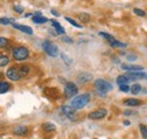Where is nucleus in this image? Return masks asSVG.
<instances>
[{
  "instance_id": "obj_10",
  "label": "nucleus",
  "mask_w": 147,
  "mask_h": 139,
  "mask_svg": "<svg viewBox=\"0 0 147 139\" xmlns=\"http://www.w3.org/2000/svg\"><path fill=\"white\" fill-rule=\"evenodd\" d=\"M61 111H62V113H63L66 117H68V118H70V119H73V118H74V114H75V109H74L73 106H69V105H63V106H61Z\"/></svg>"
},
{
  "instance_id": "obj_12",
  "label": "nucleus",
  "mask_w": 147,
  "mask_h": 139,
  "mask_svg": "<svg viewBox=\"0 0 147 139\" xmlns=\"http://www.w3.org/2000/svg\"><path fill=\"white\" fill-rule=\"evenodd\" d=\"M50 23H51V25L55 27V30L57 31V33H58V34H65V32H66V31H65V28H63V27H62V26H61V25H60L55 19H51V20H50Z\"/></svg>"
},
{
  "instance_id": "obj_8",
  "label": "nucleus",
  "mask_w": 147,
  "mask_h": 139,
  "mask_svg": "<svg viewBox=\"0 0 147 139\" xmlns=\"http://www.w3.org/2000/svg\"><path fill=\"white\" fill-rule=\"evenodd\" d=\"M6 76L10 80H13V82H16V80H18L19 78H20V75H19L17 68H9V69L7 70V72H6Z\"/></svg>"
},
{
  "instance_id": "obj_26",
  "label": "nucleus",
  "mask_w": 147,
  "mask_h": 139,
  "mask_svg": "<svg viewBox=\"0 0 147 139\" xmlns=\"http://www.w3.org/2000/svg\"><path fill=\"white\" fill-rule=\"evenodd\" d=\"M65 19H66L67 22H69V23H70V24H71L73 26H75V27H78V28H82V27H83V26H82V25H80L79 23H77V22H75V20H74L73 18L66 17V18H65Z\"/></svg>"
},
{
  "instance_id": "obj_3",
  "label": "nucleus",
  "mask_w": 147,
  "mask_h": 139,
  "mask_svg": "<svg viewBox=\"0 0 147 139\" xmlns=\"http://www.w3.org/2000/svg\"><path fill=\"white\" fill-rule=\"evenodd\" d=\"M42 49L45 51V53L48 54V55H50V57H57L58 55V48H57V45L53 44L51 41H48V40H45L43 43H42Z\"/></svg>"
},
{
  "instance_id": "obj_34",
  "label": "nucleus",
  "mask_w": 147,
  "mask_h": 139,
  "mask_svg": "<svg viewBox=\"0 0 147 139\" xmlns=\"http://www.w3.org/2000/svg\"><path fill=\"white\" fill-rule=\"evenodd\" d=\"M79 17L82 18V19H84L85 22H87V20H88V15H86V14H82Z\"/></svg>"
},
{
  "instance_id": "obj_21",
  "label": "nucleus",
  "mask_w": 147,
  "mask_h": 139,
  "mask_svg": "<svg viewBox=\"0 0 147 139\" xmlns=\"http://www.w3.org/2000/svg\"><path fill=\"white\" fill-rule=\"evenodd\" d=\"M98 35H100V36H102V37H104L105 40H108V41H109V43L117 41V40H115V38H114L112 35L108 34V33H104V32H100V33H98Z\"/></svg>"
},
{
  "instance_id": "obj_22",
  "label": "nucleus",
  "mask_w": 147,
  "mask_h": 139,
  "mask_svg": "<svg viewBox=\"0 0 147 139\" xmlns=\"http://www.w3.org/2000/svg\"><path fill=\"white\" fill-rule=\"evenodd\" d=\"M8 89H9V84L8 83H6V82H1L0 83V93L1 94H5Z\"/></svg>"
},
{
  "instance_id": "obj_33",
  "label": "nucleus",
  "mask_w": 147,
  "mask_h": 139,
  "mask_svg": "<svg viewBox=\"0 0 147 139\" xmlns=\"http://www.w3.org/2000/svg\"><path fill=\"white\" fill-rule=\"evenodd\" d=\"M62 41L66 42V43H73V40L70 37H67V36H63L62 37Z\"/></svg>"
},
{
  "instance_id": "obj_13",
  "label": "nucleus",
  "mask_w": 147,
  "mask_h": 139,
  "mask_svg": "<svg viewBox=\"0 0 147 139\" xmlns=\"http://www.w3.org/2000/svg\"><path fill=\"white\" fill-rule=\"evenodd\" d=\"M123 104L127 105V106H138V105L142 104V101L137 100V99H126L123 101Z\"/></svg>"
},
{
  "instance_id": "obj_28",
  "label": "nucleus",
  "mask_w": 147,
  "mask_h": 139,
  "mask_svg": "<svg viewBox=\"0 0 147 139\" xmlns=\"http://www.w3.org/2000/svg\"><path fill=\"white\" fill-rule=\"evenodd\" d=\"M60 57L62 58V60L66 62V65H67V66H69V65L71 63V60H70V59H68V57H67L65 53H60Z\"/></svg>"
},
{
  "instance_id": "obj_1",
  "label": "nucleus",
  "mask_w": 147,
  "mask_h": 139,
  "mask_svg": "<svg viewBox=\"0 0 147 139\" xmlns=\"http://www.w3.org/2000/svg\"><path fill=\"white\" fill-rule=\"evenodd\" d=\"M90 100H91V95L88 93L82 94V95H77V96L74 97L73 101H71V106L75 110H80V109H83V107H85L87 105Z\"/></svg>"
},
{
  "instance_id": "obj_31",
  "label": "nucleus",
  "mask_w": 147,
  "mask_h": 139,
  "mask_svg": "<svg viewBox=\"0 0 147 139\" xmlns=\"http://www.w3.org/2000/svg\"><path fill=\"white\" fill-rule=\"evenodd\" d=\"M7 43H8V40H7V38H5V37H0V47H1V48L6 47Z\"/></svg>"
},
{
  "instance_id": "obj_11",
  "label": "nucleus",
  "mask_w": 147,
  "mask_h": 139,
  "mask_svg": "<svg viewBox=\"0 0 147 139\" xmlns=\"http://www.w3.org/2000/svg\"><path fill=\"white\" fill-rule=\"evenodd\" d=\"M91 79H92V75L91 74H87V72H83V74H80L78 76V82L80 84H85V83L90 82Z\"/></svg>"
},
{
  "instance_id": "obj_23",
  "label": "nucleus",
  "mask_w": 147,
  "mask_h": 139,
  "mask_svg": "<svg viewBox=\"0 0 147 139\" xmlns=\"http://www.w3.org/2000/svg\"><path fill=\"white\" fill-rule=\"evenodd\" d=\"M140 90H142V86L139 84H135V85H132L131 88H130V92L132 94H139Z\"/></svg>"
},
{
  "instance_id": "obj_9",
  "label": "nucleus",
  "mask_w": 147,
  "mask_h": 139,
  "mask_svg": "<svg viewBox=\"0 0 147 139\" xmlns=\"http://www.w3.org/2000/svg\"><path fill=\"white\" fill-rule=\"evenodd\" d=\"M13 27L14 28H17L19 30L20 32H24V33H26V34L28 35H32L33 34V30L30 27V26H27V25H20V24H13Z\"/></svg>"
},
{
  "instance_id": "obj_35",
  "label": "nucleus",
  "mask_w": 147,
  "mask_h": 139,
  "mask_svg": "<svg viewBox=\"0 0 147 139\" xmlns=\"http://www.w3.org/2000/svg\"><path fill=\"white\" fill-rule=\"evenodd\" d=\"M123 114H125V115H130V114H132V113H131V111L126 110V111H123Z\"/></svg>"
},
{
  "instance_id": "obj_15",
  "label": "nucleus",
  "mask_w": 147,
  "mask_h": 139,
  "mask_svg": "<svg viewBox=\"0 0 147 139\" xmlns=\"http://www.w3.org/2000/svg\"><path fill=\"white\" fill-rule=\"evenodd\" d=\"M121 68L123 70H128V71H140L143 70V67L140 66H128V65H121Z\"/></svg>"
},
{
  "instance_id": "obj_6",
  "label": "nucleus",
  "mask_w": 147,
  "mask_h": 139,
  "mask_svg": "<svg viewBox=\"0 0 147 139\" xmlns=\"http://www.w3.org/2000/svg\"><path fill=\"white\" fill-rule=\"evenodd\" d=\"M107 114H108V111L105 109H98V110H95V111L91 112L88 114V118L91 120H101V119L105 118Z\"/></svg>"
},
{
  "instance_id": "obj_37",
  "label": "nucleus",
  "mask_w": 147,
  "mask_h": 139,
  "mask_svg": "<svg viewBox=\"0 0 147 139\" xmlns=\"http://www.w3.org/2000/svg\"><path fill=\"white\" fill-rule=\"evenodd\" d=\"M125 124H126V126H129V124H130V122H129L128 120H126V121H125Z\"/></svg>"
},
{
  "instance_id": "obj_24",
  "label": "nucleus",
  "mask_w": 147,
  "mask_h": 139,
  "mask_svg": "<svg viewBox=\"0 0 147 139\" xmlns=\"http://www.w3.org/2000/svg\"><path fill=\"white\" fill-rule=\"evenodd\" d=\"M110 45L112 48H126L127 44L126 43H122V42H119V41H114V42H111Z\"/></svg>"
},
{
  "instance_id": "obj_30",
  "label": "nucleus",
  "mask_w": 147,
  "mask_h": 139,
  "mask_svg": "<svg viewBox=\"0 0 147 139\" xmlns=\"http://www.w3.org/2000/svg\"><path fill=\"white\" fill-rule=\"evenodd\" d=\"M14 10H15L16 13H18V14H22V13L24 11V8H23L22 6H19V5H15V6H14Z\"/></svg>"
},
{
  "instance_id": "obj_29",
  "label": "nucleus",
  "mask_w": 147,
  "mask_h": 139,
  "mask_svg": "<svg viewBox=\"0 0 147 139\" xmlns=\"http://www.w3.org/2000/svg\"><path fill=\"white\" fill-rule=\"evenodd\" d=\"M0 22H1V24L2 25H9V24H11V22H14L13 19H10V18H5L2 17L0 19Z\"/></svg>"
},
{
  "instance_id": "obj_2",
  "label": "nucleus",
  "mask_w": 147,
  "mask_h": 139,
  "mask_svg": "<svg viewBox=\"0 0 147 139\" xmlns=\"http://www.w3.org/2000/svg\"><path fill=\"white\" fill-rule=\"evenodd\" d=\"M94 85H95L96 90H97L101 95L107 94L108 92H110L111 89H112V85H111L109 82L104 80V79H96L95 83H94Z\"/></svg>"
},
{
  "instance_id": "obj_16",
  "label": "nucleus",
  "mask_w": 147,
  "mask_h": 139,
  "mask_svg": "<svg viewBox=\"0 0 147 139\" xmlns=\"http://www.w3.org/2000/svg\"><path fill=\"white\" fill-rule=\"evenodd\" d=\"M128 82H129V79L126 77V75H120V76L117 77V84H118L119 86H121V85H127Z\"/></svg>"
},
{
  "instance_id": "obj_36",
  "label": "nucleus",
  "mask_w": 147,
  "mask_h": 139,
  "mask_svg": "<svg viewBox=\"0 0 147 139\" xmlns=\"http://www.w3.org/2000/svg\"><path fill=\"white\" fill-rule=\"evenodd\" d=\"M51 13H52V14H53V15H55V16H57V17H58V16H60V15H59V14H58V13H57V11H55V9H51Z\"/></svg>"
},
{
  "instance_id": "obj_27",
  "label": "nucleus",
  "mask_w": 147,
  "mask_h": 139,
  "mask_svg": "<svg viewBox=\"0 0 147 139\" xmlns=\"http://www.w3.org/2000/svg\"><path fill=\"white\" fill-rule=\"evenodd\" d=\"M134 13H135L137 16H142V17H144V16L146 15L145 11L142 10V9H139V8H135V9H134Z\"/></svg>"
},
{
  "instance_id": "obj_19",
  "label": "nucleus",
  "mask_w": 147,
  "mask_h": 139,
  "mask_svg": "<svg viewBox=\"0 0 147 139\" xmlns=\"http://www.w3.org/2000/svg\"><path fill=\"white\" fill-rule=\"evenodd\" d=\"M32 20L35 23V24H44L48 22V18L42 17V16H33L32 17Z\"/></svg>"
},
{
  "instance_id": "obj_7",
  "label": "nucleus",
  "mask_w": 147,
  "mask_h": 139,
  "mask_svg": "<svg viewBox=\"0 0 147 139\" xmlns=\"http://www.w3.org/2000/svg\"><path fill=\"white\" fill-rule=\"evenodd\" d=\"M126 77L129 80H136V79H146L147 80V74L145 72H137V71H128L126 74Z\"/></svg>"
},
{
  "instance_id": "obj_14",
  "label": "nucleus",
  "mask_w": 147,
  "mask_h": 139,
  "mask_svg": "<svg viewBox=\"0 0 147 139\" xmlns=\"http://www.w3.org/2000/svg\"><path fill=\"white\" fill-rule=\"evenodd\" d=\"M14 134L17 136H24L27 134V128L24 126H17L14 128Z\"/></svg>"
},
{
  "instance_id": "obj_25",
  "label": "nucleus",
  "mask_w": 147,
  "mask_h": 139,
  "mask_svg": "<svg viewBox=\"0 0 147 139\" xmlns=\"http://www.w3.org/2000/svg\"><path fill=\"white\" fill-rule=\"evenodd\" d=\"M139 129H140V134H142L143 138L147 139V126H145V124H140V126H139Z\"/></svg>"
},
{
  "instance_id": "obj_4",
  "label": "nucleus",
  "mask_w": 147,
  "mask_h": 139,
  "mask_svg": "<svg viewBox=\"0 0 147 139\" xmlns=\"http://www.w3.org/2000/svg\"><path fill=\"white\" fill-rule=\"evenodd\" d=\"M28 57V50L25 47H18L13 50V58L17 61H23L27 59Z\"/></svg>"
},
{
  "instance_id": "obj_32",
  "label": "nucleus",
  "mask_w": 147,
  "mask_h": 139,
  "mask_svg": "<svg viewBox=\"0 0 147 139\" xmlns=\"http://www.w3.org/2000/svg\"><path fill=\"white\" fill-rule=\"evenodd\" d=\"M120 87V90L121 92H129L130 90V88H129L128 85H121V86H119Z\"/></svg>"
},
{
  "instance_id": "obj_20",
  "label": "nucleus",
  "mask_w": 147,
  "mask_h": 139,
  "mask_svg": "<svg viewBox=\"0 0 147 139\" xmlns=\"http://www.w3.org/2000/svg\"><path fill=\"white\" fill-rule=\"evenodd\" d=\"M8 63H9V58L7 55H5V54H1V57H0V66L1 67H6Z\"/></svg>"
},
{
  "instance_id": "obj_17",
  "label": "nucleus",
  "mask_w": 147,
  "mask_h": 139,
  "mask_svg": "<svg viewBox=\"0 0 147 139\" xmlns=\"http://www.w3.org/2000/svg\"><path fill=\"white\" fill-rule=\"evenodd\" d=\"M42 128H43V130L47 131V132H51V131H55V126L53 123H51V122L44 123V124L42 126Z\"/></svg>"
},
{
  "instance_id": "obj_18",
  "label": "nucleus",
  "mask_w": 147,
  "mask_h": 139,
  "mask_svg": "<svg viewBox=\"0 0 147 139\" xmlns=\"http://www.w3.org/2000/svg\"><path fill=\"white\" fill-rule=\"evenodd\" d=\"M18 69V72L19 75H20V77H24V76H26L27 74H28V71H30V68H28V66H19Z\"/></svg>"
},
{
  "instance_id": "obj_5",
  "label": "nucleus",
  "mask_w": 147,
  "mask_h": 139,
  "mask_svg": "<svg viewBox=\"0 0 147 139\" xmlns=\"http://www.w3.org/2000/svg\"><path fill=\"white\" fill-rule=\"evenodd\" d=\"M78 94V87L76 86L75 83H67L66 87H65V97L66 99H70L74 97Z\"/></svg>"
}]
</instances>
